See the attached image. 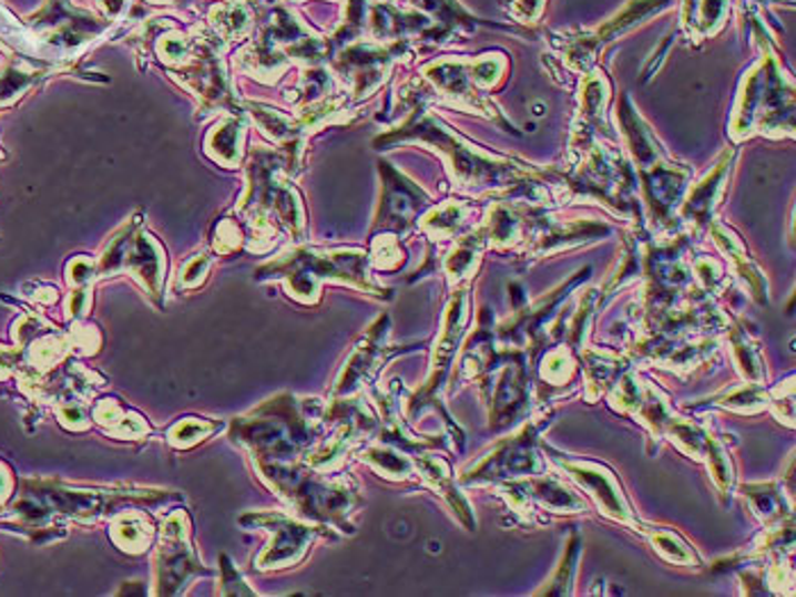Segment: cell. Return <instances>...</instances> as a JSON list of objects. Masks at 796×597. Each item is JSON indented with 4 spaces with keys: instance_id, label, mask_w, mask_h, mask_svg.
Instances as JSON below:
<instances>
[{
    "instance_id": "7",
    "label": "cell",
    "mask_w": 796,
    "mask_h": 597,
    "mask_svg": "<svg viewBox=\"0 0 796 597\" xmlns=\"http://www.w3.org/2000/svg\"><path fill=\"white\" fill-rule=\"evenodd\" d=\"M96 272L99 278L130 272L144 287L146 296H151L155 302L162 298L164 255L153 237L137 233V218H132L123 229H119L116 237L105 248Z\"/></svg>"
},
{
    "instance_id": "19",
    "label": "cell",
    "mask_w": 796,
    "mask_h": 597,
    "mask_svg": "<svg viewBox=\"0 0 796 597\" xmlns=\"http://www.w3.org/2000/svg\"><path fill=\"white\" fill-rule=\"evenodd\" d=\"M713 237L715 241L720 244V248L731 257L733 266H735V272L739 275V278L744 280L751 298H754L758 305H767L769 302V294H767V280L765 275L758 270V266L748 259L744 246L728 233V229H724L722 225H715L713 227Z\"/></svg>"
},
{
    "instance_id": "26",
    "label": "cell",
    "mask_w": 796,
    "mask_h": 597,
    "mask_svg": "<svg viewBox=\"0 0 796 597\" xmlns=\"http://www.w3.org/2000/svg\"><path fill=\"white\" fill-rule=\"evenodd\" d=\"M576 352H573L569 346H560L553 348L551 352L544 354L542 366H540V378L544 384L553 387V389H562L573 384L579 375V361H576Z\"/></svg>"
},
{
    "instance_id": "38",
    "label": "cell",
    "mask_w": 796,
    "mask_h": 597,
    "mask_svg": "<svg viewBox=\"0 0 796 597\" xmlns=\"http://www.w3.org/2000/svg\"><path fill=\"white\" fill-rule=\"evenodd\" d=\"M207 268H210V259H207L205 255H198V257L192 259V261L187 264V268L183 270L181 285H183L185 289H196V287L205 280Z\"/></svg>"
},
{
    "instance_id": "8",
    "label": "cell",
    "mask_w": 796,
    "mask_h": 597,
    "mask_svg": "<svg viewBox=\"0 0 796 597\" xmlns=\"http://www.w3.org/2000/svg\"><path fill=\"white\" fill-rule=\"evenodd\" d=\"M201 575H212V570L194 555L187 514L175 512L162 521L155 545V593L178 595Z\"/></svg>"
},
{
    "instance_id": "16",
    "label": "cell",
    "mask_w": 796,
    "mask_h": 597,
    "mask_svg": "<svg viewBox=\"0 0 796 597\" xmlns=\"http://www.w3.org/2000/svg\"><path fill=\"white\" fill-rule=\"evenodd\" d=\"M412 462H415L417 475H419L432 491H437L441 497H445L449 507L453 509V514L458 516V521H460L469 532H473V529H476L473 509H471V504L467 502V497L462 495L458 482L453 480L451 469H449V464L445 462V459L426 456V454L419 452V454L412 456Z\"/></svg>"
},
{
    "instance_id": "35",
    "label": "cell",
    "mask_w": 796,
    "mask_h": 597,
    "mask_svg": "<svg viewBox=\"0 0 796 597\" xmlns=\"http://www.w3.org/2000/svg\"><path fill=\"white\" fill-rule=\"evenodd\" d=\"M769 393H772L769 409L776 413V419L780 423L785 421L792 428L794 425V387H792V380L787 384L769 389Z\"/></svg>"
},
{
    "instance_id": "17",
    "label": "cell",
    "mask_w": 796,
    "mask_h": 597,
    "mask_svg": "<svg viewBox=\"0 0 796 597\" xmlns=\"http://www.w3.org/2000/svg\"><path fill=\"white\" fill-rule=\"evenodd\" d=\"M581 366L585 375V398L588 402H594L596 398L605 395L616 382L629 371V359L624 354H616L610 350H592L583 348Z\"/></svg>"
},
{
    "instance_id": "9",
    "label": "cell",
    "mask_w": 796,
    "mask_h": 597,
    "mask_svg": "<svg viewBox=\"0 0 796 597\" xmlns=\"http://www.w3.org/2000/svg\"><path fill=\"white\" fill-rule=\"evenodd\" d=\"M242 525L255 527V529H267L274 534L272 543L267 545V549L257 557L255 566L259 570H280V568H292L296 564H300L307 555L309 545L317 536L328 534V529L324 525H307L303 521H296L287 514L280 512H259V514H248L242 516Z\"/></svg>"
},
{
    "instance_id": "40",
    "label": "cell",
    "mask_w": 796,
    "mask_h": 597,
    "mask_svg": "<svg viewBox=\"0 0 796 597\" xmlns=\"http://www.w3.org/2000/svg\"><path fill=\"white\" fill-rule=\"evenodd\" d=\"M3 491H8V482H6V473L3 471H0V500H3L8 493H3Z\"/></svg>"
},
{
    "instance_id": "24",
    "label": "cell",
    "mask_w": 796,
    "mask_h": 597,
    "mask_svg": "<svg viewBox=\"0 0 796 597\" xmlns=\"http://www.w3.org/2000/svg\"><path fill=\"white\" fill-rule=\"evenodd\" d=\"M728 341H731L735 363H737L739 373L744 375V380H748L751 384H763L767 378L765 359L761 354L758 341L746 330L744 320H739V323L728 328Z\"/></svg>"
},
{
    "instance_id": "10",
    "label": "cell",
    "mask_w": 796,
    "mask_h": 597,
    "mask_svg": "<svg viewBox=\"0 0 796 597\" xmlns=\"http://www.w3.org/2000/svg\"><path fill=\"white\" fill-rule=\"evenodd\" d=\"M767 78H751L742 107L737 112L733 132L735 136H746L751 132H772V130H792V91L783 89V78L776 71L767 69Z\"/></svg>"
},
{
    "instance_id": "6",
    "label": "cell",
    "mask_w": 796,
    "mask_h": 597,
    "mask_svg": "<svg viewBox=\"0 0 796 597\" xmlns=\"http://www.w3.org/2000/svg\"><path fill=\"white\" fill-rule=\"evenodd\" d=\"M398 136H417V140L430 142L441 153H447L458 179L465 182V185H490V182L501 185V182H512L521 175V171L510 162H497L465 146L453 132H449V127H445L428 114L417 116L408 127H404V132L396 134V140Z\"/></svg>"
},
{
    "instance_id": "14",
    "label": "cell",
    "mask_w": 796,
    "mask_h": 597,
    "mask_svg": "<svg viewBox=\"0 0 796 597\" xmlns=\"http://www.w3.org/2000/svg\"><path fill=\"white\" fill-rule=\"evenodd\" d=\"M387 334H389V316L385 313L367 330V334L358 341V346L353 348L333 387V398H348L353 393H358L365 384H369L378 375L387 359L404 352L385 343Z\"/></svg>"
},
{
    "instance_id": "21",
    "label": "cell",
    "mask_w": 796,
    "mask_h": 597,
    "mask_svg": "<svg viewBox=\"0 0 796 597\" xmlns=\"http://www.w3.org/2000/svg\"><path fill=\"white\" fill-rule=\"evenodd\" d=\"M728 168H731V155L726 153L720 164L715 166V171L707 175L701 185H696L683 207V216L687 220H694L698 225H705L711 223V214L722 196V189H724V182H726V175H728Z\"/></svg>"
},
{
    "instance_id": "2",
    "label": "cell",
    "mask_w": 796,
    "mask_h": 597,
    "mask_svg": "<svg viewBox=\"0 0 796 597\" xmlns=\"http://www.w3.org/2000/svg\"><path fill=\"white\" fill-rule=\"evenodd\" d=\"M257 275L259 280H283L287 294L305 305L317 302L324 282H341L376 298H389V291L371 280L367 255L360 250H294L264 264Z\"/></svg>"
},
{
    "instance_id": "1",
    "label": "cell",
    "mask_w": 796,
    "mask_h": 597,
    "mask_svg": "<svg viewBox=\"0 0 796 597\" xmlns=\"http://www.w3.org/2000/svg\"><path fill=\"white\" fill-rule=\"evenodd\" d=\"M253 466L267 486L274 488L296 514L317 521L324 527L333 525L339 532L353 534L350 516L360 509L363 497L358 484L350 477L326 480L305 462H255Z\"/></svg>"
},
{
    "instance_id": "27",
    "label": "cell",
    "mask_w": 796,
    "mask_h": 597,
    "mask_svg": "<svg viewBox=\"0 0 796 597\" xmlns=\"http://www.w3.org/2000/svg\"><path fill=\"white\" fill-rule=\"evenodd\" d=\"M769 400L772 393L769 389H765L763 384H742L737 389H731L726 393L715 395L713 400H707L715 406L722 409H731V411H739V413H756L763 409H769Z\"/></svg>"
},
{
    "instance_id": "13",
    "label": "cell",
    "mask_w": 796,
    "mask_h": 597,
    "mask_svg": "<svg viewBox=\"0 0 796 597\" xmlns=\"http://www.w3.org/2000/svg\"><path fill=\"white\" fill-rule=\"evenodd\" d=\"M547 452L551 454L553 462L599 504V509L608 518L635 527V523H637L635 514L622 491V484H619V480L614 477V473L610 469H605L596 462H588V459H583V462H579V459H569L564 454L555 452L553 447H547Z\"/></svg>"
},
{
    "instance_id": "31",
    "label": "cell",
    "mask_w": 796,
    "mask_h": 597,
    "mask_svg": "<svg viewBox=\"0 0 796 597\" xmlns=\"http://www.w3.org/2000/svg\"><path fill=\"white\" fill-rule=\"evenodd\" d=\"M646 532L651 545L655 547V553H660L667 562L678 564V566H694L698 564V557L694 555V549L672 529H655V527H646L642 529Z\"/></svg>"
},
{
    "instance_id": "29",
    "label": "cell",
    "mask_w": 796,
    "mask_h": 597,
    "mask_svg": "<svg viewBox=\"0 0 796 597\" xmlns=\"http://www.w3.org/2000/svg\"><path fill=\"white\" fill-rule=\"evenodd\" d=\"M581 534L573 532L564 545V555L560 559L558 570L553 573V577L547 581L544 588L538 590V595H571V584H573V575H576V564L581 557Z\"/></svg>"
},
{
    "instance_id": "23",
    "label": "cell",
    "mask_w": 796,
    "mask_h": 597,
    "mask_svg": "<svg viewBox=\"0 0 796 597\" xmlns=\"http://www.w3.org/2000/svg\"><path fill=\"white\" fill-rule=\"evenodd\" d=\"M94 419L99 421V425L116 439H144L151 434V428L146 425V421L140 416V413L125 409L119 400H103L99 402Z\"/></svg>"
},
{
    "instance_id": "36",
    "label": "cell",
    "mask_w": 796,
    "mask_h": 597,
    "mask_svg": "<svg viewBox=\"0 0 796 597\" xmlns=\"http://www.w3.org/2000/svg\"><path fill=\"white\" fill-rule=\"evenodd\" d=\"M692 268H694V272L698 275V280L703 282L707 296L717 294V291L726 285V278H724V272H722L720 264H715V261H711V259H701V261H696Z\"/></svg>"
},
{
    "instance_id": "32",
    "label": "cell",
    "mask_w": 796,
    "mask_h": 597,
    "mask_svg": "<svg viewBox=\"0 0 796 597\" xmlns=\"http://www.w3.org/2000/svg\"><path fill=\"white\" fill-rule=\"evenodd\" d=\"M221 430L218 421H201V419H185L178 425H173L166 434V441L178 447V450H187L201 441H205L207 436L216 434Z\"/></svg>"
},
{
    "instance_id": "37",
    "label": "cell",
    "mask_w": 796,
    "mask_h": 597,
    "mask_svg": "<svg viewBox=\"0 0 796 597\" xmlns=\"http://www.w3.org/2000/svg\"><path fill=\"white\" fill-rule=\"evenodd\" d=\"M404 261V253L401 248L396 246L394 237H382L378 239V244L374 246V264L382 270H394L398 268V264Z\"/></svg>"
},
{
    "instance_id": "20",
    "label": "cell",
    "mask_w": 796,
    "mask_h": 597,
    "mask_svg": "<svg viewBox=\"0 0 796 597\" xmlns=\"http://www.w3.org/2000/svg\"><path fill=\"white\" fill-rule=\"evenodd\" d=\"M742 495L751 502V509L756 512L767 529L792 523V504L785 502V491L778 482L746 484L742 486Z\"/></svg>"
},
{
    "instance_id": "4",
    "label": "cell",
    "mask_w": 796,
    "mask_h": 597,
    "mask_svg": "<svg viewBox=\"0 0 796 597\" xmlns=\"http://www.w3.org/2000/svg\"><path fill=\"white\" fill-rule=\"evenodd\" d=\"M467 320H469V294H467V287H458L449 307H447V316H445V326H441V332H439V339L432 348V366H430V375L426 380V384L421 389H417L408 400H406V419L408 421H415L419 419L421 413L432 406V409H439L441 416H445L453 439L458 436V443L462 445L465 443V434L462 430L451 421L449 413L441 409V400H439V393L441 389H445L447 380H449V373H451V363L458 354V348H460V341H462V334H465V328H467Z\"/></svg>"
},
{
    "instance_id": "18",
    "label": "cell",
    "mask_w": 796,
    "mask_h": 597,
    "mask_svg": "<svg viewBox=\"0 0 796 597\" xmlns=\"http://www.w3.org/2000/svg\"><path fill=\"white\" fill-rule=\"evenodd\" d=\"M385 173H387V185H385V198H382L378 225L406 229L412 223V218L423 200V194L398 173H389V171H385Z\"/></svg>"
},
{
    "instance_id": "28",
    "label": "cell",
    "mask_w": 796,
    "mask_h": 597,
    "mask_svg": "<svg viewBox=\"0 0 796 597\" xmlns=\"http://www.w3.org/2000/svg\"><path fill=\"white\" fill-rule=\"evenodd\" d=\"M482 250V233H473L469 237H465L447 257L445 270L449 275L451 285H462L467 278H471L478 257Z\"/></svg>"
},
{
    "instance_id": "15",
    "label": "cell",
    "mask_w": 796,
    "mask_h": 597,
    "mask_svg": "<svg viewBox=\"0 0 796 597\" xmlns=\"http://www.w3.org/2000/svg\"><path fill=\"white\" fill-rule=\"evenodd\" d=\"M590 275V268L579 270L573 278L564 285H560L555 291H551L547 298H540L533 305H525L521 309L514 311L512 318H508L506 323H501L497 328V339L503 346H512V348H523L528 346L530 350H538L540 343L544 341V332L542 328L547 326V320L551 318L553 309L569 296L567 291L576 287L579 282H583Z\"/></svg>"
},
{
    "instance_id": "12",
    "label": "cell",
    "mask_w": 796,
    "mask_h": 597,
    "mask_svg": "<svg viewBox=\"0 0 796 597\" xmlns=\"http://www.w3.org/2000/svg\"><path fill=\"white\" fill-rule=\"evenodd\" d=\"M530 357L523 348L503 346L501 361L497 363V380L490 384V425L492 430H508L519 423L530 404Z\"/></svg>"
},
{
    "instance_id": "30",
    "label": "cell",
    "mask_w": 796,
    "mask_h": 597,
    "mask_svg": "<svg viewBox=\"0 0 796 597\" xmlns=\"http://www.w3.org/2000/svg\"><path fill=\"white\" fill-rule=\"evenodd\" d=\"M242 123L239 121H224L221 123L214 134H210V153L221 162L235 166L242 157Z\"/></svg>"
},
{
    "instance_id": "39",
    "label": "cell",
    "mask_w": 796,
    "mask_h": 597,
    "mask_svg": "<svg viewBox=\"0 0 796 597\" xmlns=\"http://www.w3.org/2000/svg\"><path fill=\"white\" fill-rule=\"evenodd\" d=\"M216 237H218V239L214 241V250H216V253H233V250L239 246V241H242V235H239L237 225L231 223V220H226L224 225L218 227Z\"/></svg>"
},
{
    "instance_id": "33",
    "label": "cell",
    "mask_w": 796,
    "mask_h": 597,
    "mask_svg": "<svg viewBox=\"0 0 796 597\" xmlns=\"http://www.w3.org/2000/svg\"><path fill=\"white\" fill-rule=\"evenodd\" d=\"M462 223H465V207L451 203V205H447V207L435 209V212L426 218L423 227L428 229V233H430L435 239H449V237H453V235L458 233V229L462 227Z\"/></svg>"
},
{
    "instance_id": "3",
    "label": "cell",
    "mask_w": 796,
    "mask_h": 597,
    "mask_svg": "<svg viewBox=\"0 0 796 597\" xmlns=\"http://www.w3.org/2000/svg\"><path fill=\"white\" fill-rule=\"evenodd\" d=\"M553 411L540 413L538 419L525 423L512 436L497 441L488 452H484L476 464L467 466L460 475L462 484L480 486V484H499L508 480L530 477L547 473L544 459L540 456V436L551 428Z\"/></svg>"
},
{
    "instance_id": "22",
    "label": "cell",
    "mask_w": 796,
    "mask_h": 597,
    "mask_svg": "<svg viewBox=\"0 0 796 597\" xmlns=\"http://www.w3.org/2000/svg\"><path fill=\"white\" fill-rule=\"evenodd\" d=\"M110 536H112L114 545L119 549H123V553L142 555L157 538V529L142 512L130 509V512H121L114 518Z\"/></svg>"
},
{
    "instance_id": "34",
    "label": "cell",
    "mask_w": 796,
    "mask_h": 597,
    "mask_svg": "<svg viewBox=\"0 0 796 597\" xmlns=\"http://www.w3.org/2000/svg\"><path fill=\"white\" fill-rule=\"evenodd\" d=\"M37 78L39 73L19 71V69H8L6 73H0V105H6L19 94H23L28 86L34 84Z\"/></svg>"
},
{
    "instance_id": "25",
    "label": "cell",
    "mask_w": 796,
    "mask_h": 597,
    "mask_svg": "<svg viewBox=\"0 0 796 597\" xmlns=\"http://www.w3.org/2000/svg\"><path fill=\"white\" fill-rule=\"evenodd\" d=\"M360 459L365 464H369L376 473H380L382 477L389 480H412L417 475L415 471V462L412 456L404 450H398L389 443H378V445H369L360 452Z\"/></svg>"
},
{
    "instance_id": "5",
    "label": "cell",
    "mask_w": 796,
    "mask_h": 597,
    "mask_svg": "<svg viewBox=\"0 0 796 597\" xmlns=\"http://www.w3.org/2000/svg\"><path fill=\"white\" fill-rule=\"evenodd\" d=\"M622 116H624L626 136L631 142L637 168L642 173L646 198H649V203L653 207V216L657 214L660 218L667 220L670 209L681 198L687 171L665 162V157H662V153L657 151L653 134L649 132V127L642 123V119L637 114H633L629 110ZM665 220H662V223H665Z\"/></svg>"
},
{
    "instance_id": "11",
    "label": "cell",
    "mask_w": 796,
    "mask_h": 597,
    "mask_svg": "<svg viewBox=\"0 0 796 597\" xmlns=\"http://www.w3.org/2000/svg\"><path fill=\"white\" fill-rule=\"evenodd\" d=\"M494 486H497L499 495L506 497L508 507L514 514H519L521 518H525L528 523H533V518L538 516L535 507L551 512V514L588 512V502L583 500V495L571 491L569 486H564V482H560L558 477L547 475V473L499 482Z\"/></svg>"
}]
</instances>
